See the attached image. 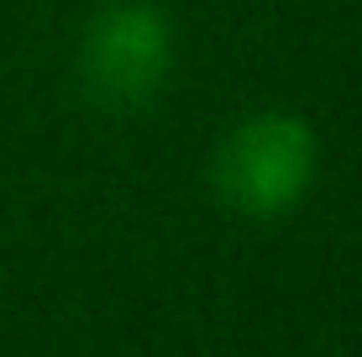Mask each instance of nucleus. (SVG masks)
Returning a JSON list of instances; mask_svg holds the SVG:
<instances>
[{"mask_svg": "<svg viewBox=\"0 0 362 357\" xmlns=\"http://www.w3.org/2000/svg\"><path fill=\"white\" fill-rule=\"evenodd\" d=\"M315 158L320 142L310 121L289 110H257L221 142L216 153V189L231 211L273 221L289 216L315 184Z\"/></svg>", "mask_w": 362, "mask_h": 357, "instance_id": "nucleus-1", "label": "nucleus"}, {"mask_svg": "<svg viewBox=\"0 0 362 357\" xmlns=\"http://www.w3.org/2000/svg\"><path fill=\"white\" fill-rule=\"evenodd\" d=\"M173 69V32L147 0H116L90 21L79 42L84 90L110 110L147 105Z\"/></svg>", "mask_w": 362, "mask_h": 357, "instance_id": "nucleus-2", "label": "nucleus"}]
</instances>
